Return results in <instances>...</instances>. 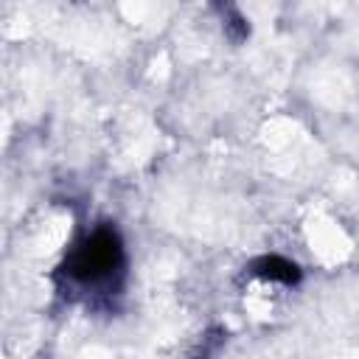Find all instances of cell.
<instances>
[{"instance_id":"obj_1","label":"cell","mask_w":359,"mask_h":359,"mask_svg":"<svg viewBox=\"0 0 359 359\" xmlns=\"http://www.w3.org/2000/svg\"><path fill=\"white\" fill-rule=\"evenodd\" d=\"M126 255H123V241L115 227H95L87 233L65 258L59 266V275L67 278L70 286L81 292H115L121 278H123Z\"/></svg>"},{"instance_id":"obj_2","label":"cell","mask_w":359,"mask_h":359,"mask_svg":"<svg viewBox=\"0 0 359 359\" xmlns=\"http://www.w3.org/2000/svg\"><path fill=\"white\" fill-rule=\"evenodd\" d=\"M252 275H258V278H264V280H278V283H283V286H294V283H300V269H297V264H292V261H286V258H280V255H261L258 261H252Z\"/></svg>"},{"instance_id":"obj_3","label":"cell","mask_w":359,"mask_h":359,"mask_svg":"<svg viewBox=\"0 0 359 359\" xmlns=\"http://www.w3.org/2000/svg\"><path fill=\"white\" fill-rule=\"evenodd\" d=\"M224 31L230 34L233 42H241V39L250 34V25H247V20H244L238 11H230V20L224 22Z\"/></svg>"}]
</instances>
